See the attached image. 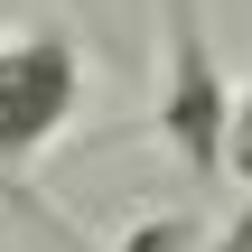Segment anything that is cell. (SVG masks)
Here are the masks:
<instances>
[{"instance_id": "obj_5", "label": "cell", "mask_w": 252, "mask_h": 252, "mask_svg": "<svg viewBox=\"0 0 252 252\" xmlns=\"http://www.w3.org/2000/svg\"><path fill=\"white\" fill-rule=\"evenodd\" d=\"M206 252H252V215L234 224V234H224V243H206Z\"/></svg>"}, {"instance_id": "obj_2", "label": "cell", "mask_w": 252, "mask_h": 252, "mask_svg": "<svg viewBox=\"0 0 252 252\" xmlns=\"http://www.w3.org/2000/svg\"><path fill=\"white\" fill-rule=\"evenodd\" d=\"M224 122H234V84L206 47V9L168 0V47H159V140L178 150L187 178H224Z\"/></svg>"}, {"instance_id": "obj_1", "label": "cell", "mask_w": 252, "mask_h": 252, "mask_svg": "<svg viewBox=\"0 0 252 252\" xmlns=\"http://www.w3.org/2000/svg\"><path fill=\"white\" fill-rule=\"evenodd\" d=\"M84 112V47L56 19L0 37V178H28Z\"/></svg>"}, {"instance_id": "obj_3", "label": "cell", "mask_w": 252, "mask_h": 252, "mask_svg": "<svg viewBox=\"0 0 252 252\" xmlns=\"http://www.w3.org/2000/svg\"><path fill=\"white\" fill-rule=\"evenodd\" d=\"M112 252H206V224H196V215H178V206H159V215L122 224Z\"/></svg>"}, {"instance_id": "obj_4", "label": "cell", "mask_w": 252, "mask_h": 252, "mask_svg": "<svg viewBox=\"0 0 252 252\" xmlns=\"http://www.w3.org/2000/svg\"><path fill=\"white\" fill-rule=\"evenodd\" d=\"M224 178H252V94H234V122H224Z\"/></svg>"}]
</instances>
